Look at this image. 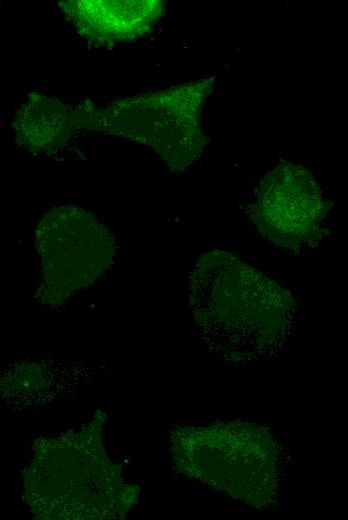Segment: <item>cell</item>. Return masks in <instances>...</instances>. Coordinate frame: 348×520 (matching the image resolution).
<instances>
[{
    "instance_id": "obj_4",
    "label": "cell",
    "mask_w": 348,
    "mask_h": 520,
    "mask_svg": "<svg viewBox=\"0 0 348 520\" xmlns=\"http://www.w3.org/2000/svg\"><path fill=\"white\" fill-rule=\"evenodd\" d=\"M254 215L259 230L275 244L299 248L319 229L323 196L308 170L283 163L262 180Z\"/></svg>"
},
{
    "instance_id": "obj_2",
    "label": "cell",
    "mask_w": 348,
    "mask_h": 520,
    "mask_svg": "<svg viewBox=\"0 0 348 520\" xmlns=\"http://www.w3.org/2000/svg\"><path fill=\"white\" fill-rule=\"evenodd\" d=\"M208 86V81H199L115 100L100 108L97 132L142 143L171 169L180 171L199 156L206 143L200 118Z\"/></svg>"
},
{
    "instance_id": "obj_5",
    "label": "cell",
    "mask_w": 348,
    "mask_h": 520,
    "mask_svg": "<svg viewBox=\"0 0 348 520\" xmlns=\"http://www.w3.org/2000/svg\"><path fill=\"white\" fill-rule=\"evenodd\" d=\"M90 102L75 106L32 93L17 110L12 126L16 144L36 155H51L89 132Z\"/></svg>"
},
{
    "instance_id": "obj_1",
    "label": "cell",
    "mask_w": 348,
    "mask_h": 520,
    "mask_svg": "<svg viewBox=\"0 0 348 520\" xmlns=\"http://www.w3.org/2000/svg\"><path fill=\"white\" fill-rule=\"evenodd\" d=\"M191 307L206 341L230 359L277 350L292 321L290 294L231 254H204L189 274Z\"/></svg>"
},
{
    "instance_id": "obj_6",
    "label": "cell",
    "mask_w": 348,
    "mask_h": 520,
    "mask_svg": "<svg viewBox=\"0 0 348 520\" xmlns=\"http://www.w3.org/2000/svg\"><path fill=\"white\" fill-rule=\"evenodd\" d=\"M162 1L70 0L59 3L67 20L86 39L101 45L133 40L159 19Z\"/></svg>"
},
{
    "instance_id": "obj_3",
    "label": "cell",
    "mask_w": 348,
    "mask_h": 520,
    "mask_svg": "<svg viewBox=\"0 0 348 520\" xmlns=\"http://www.w3.org/2000/svg\"><path fill=\"white\" fill-rule=\"evenodd\" d=\"M34 244L40 266L38 294L50 304L63 303L92 285L116 254L107 223L76 205L54 207L44 214Z\"/></svg>"
}]
</instances>
